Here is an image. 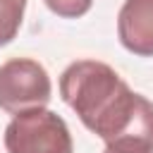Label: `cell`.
Listing matches in <instances>:
<instances>
[{
    "mask_svg": "<svg viewBox=\"0 0 153 153\" xmlns=\"http://www.w3.org/2000/svg\"><path fill=\"white\" fill-rule=\"evenodd\" d=\"M5 148L7 153H72V134L67 122L48 110L29 108L17 112L5 127Z\"/></svg>",
    "mask_w": 153,
    "mask_h": 153,
    "instance_id": "obj_2",
    "label": "cell"
},
{
    "mask_svg": "<svg viewBox=\"0 0 153 153\" xmlns=\"http://www.w3.org/2000/svg\"><path fill=\"white\" fill-rule=\"evenodd\" d=\"M103 153H153V148L139 143H105Z\"/></svg>",
    "mask_w": 153,
    "mask_h": 153,
    "instance_id": "obj_7",
    "label": "cell"
},
{
    "mask_svg": "<svg viewBox=\"0 0 153 153\" xmlns=\"http://www.w3.org/2000/svg\"><path fill=\"white\" fill-rule=\"evenodd\" d=\"M26 0H0V48L12 43L24 19Z\"/></svg>",
    "mask_w": 153,
    "mask_h": 153,
    "instance_id": "obj_5",
    "label": "cell"
},
{
    "mask_svg": "<svg viewBox=\"0 0 153 153\" xmlns=\"http://www.w3.org/2000/svg\"><path fill=\"white\" fill-rule=\"evenodd\" d=\"M60 96L81 124L105 143L153 148V103L134 93L105 62L76 60L60 76Z\"/></svg>",
    "mask_w": 153,
    "mask_h": 153,
    "instance_id": "obj_1",
    "label": "cell"
},
{
    "mask_svg": "<svg viewBox=\"0 0 153 153\" xmlns=\"http://www.w3.org/2000/svg\"><path fill=\"white\" fill-rule=\"evenodd\" d=\"M117 38L129 53L153 57V0H124L117 14Z\"/></svg>",
    "mask_w": 153,
    "mask_h": 153,
    "instance_id": "obj_4",
    "label": "cell"
},
{
    "mask_svg": "<svg viewBox=\"0 0 153 153\" xmlns=\"http://www.w3.org/2000/svg\"><path fill=\"white\" fill-rule=\"evenodd\" d=\"M53 84L45 67L31 57H12L0 65V110L17 115L29 108L48 105Z\"/></svg>",
    "mask_w": 153,
    "mask_h": 153,
    "instance_id": "obj_3",
    "label": "cell"
},
{
    "mask_svg": "<svg viewBox=\"0 0 153 153\" xmlns=\"http://www.w3.org/2000/svg\"><path fill=\"white\" fill-rule=\"evenodd\" d=\"M43 2L48 5L50 12H55V14L62 17V19L84 17V14L91 10V5H93V0H43Z\"/></svg>",
    "mask_w": 153,
    "mask_h": 153,
    "instance_id": "obj_6",
    "label": "cell"
}]
</instances>
